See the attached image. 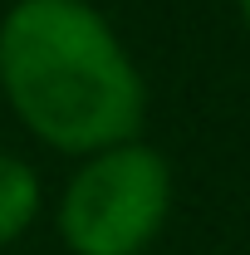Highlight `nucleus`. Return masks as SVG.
Returning <instances> with one entry per match:
<instances>
[{
	"label": "nucleus",
	"mask_w": 250,
	"mask_h": 255,
	"mask_svg": "<svg viewBox=\"0 0 250 255\" xmlns=\"http://www.w3.org/2000/svg\"><path fill=\"white\" fill-rule=\"evenodd\" d=\"M0 98L59 157L132 142L147 123V79L94 0H15L0 15Z\"/></svg>",
	"instance_id": "1"
},
{
	"label": "nucleus",
	"mask_w": 250,
	"mask_h": 255,
	"mask_svg": "<svg viewBox=\"0 0 250 255\" xmlns=\"http://www.w3.org/2000/svg\"><path fill=\"white\" fill-rule=\"evenodd\" d=\"M177 201L172 162L142 137L79 157L54 206L69 255H147Z\"/></svg>",
	"instance_id": "2"
},
{
	"label": "nucleus",
	"mask_w": 250,
	"mask_h": 255,
	"mask_svg": "<svg viewBox=\"0 0 250 255\" xmlns=\"http://www.w3.org/2000/svg\"><path fill=\"white\" fill-rule=\"evenodd\" d=\"M44 211V182H39V167L25 162L20 152H5L0 147V251L15 246Z\"/></svg>",
	"instance_id": "3"
},
{
	"label": "nucleus",
	"mask_w": 250,
	"mask_h": 255,
	"mask_svg": "<svg viewBox=\"0 0 250 255\" xmlns=\"http://www.w3.org/2000/svg\"><path fill=\"white\" fill-rule=\"evenodd\" d=\"M236 10H241V25L250 30V0H236Z\"/></svg>",
	"instance_id": "4"
}]
</instances>
